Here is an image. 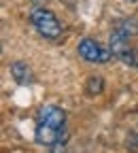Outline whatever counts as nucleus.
<instances>
[{
  "mask_svg": "<svg viewBox=\"0 0 138 153\" xmlns=\"http://www.w3.org/2000/svg\"><path fill=\"white\" fill-rule=\"evenodd\" d=\"M64 123H66L64 108L55 106V104L43 106L38 111V119H36V140H38V145H45V147L55 145L62 138Z\"/></svg>",
  "mask_w": 138,
  "mask_h": 153,
  "instance_id": "1",
  "label": "nucleus"
},
{
  "mask_svg": "<svg viewBox=\"0 0 138 153\" xmlns=\"http://www.w3.org/2000/svg\"><path fill=\"white\" fill-rule=\"evenodd\" d=\"M111 49L102 47L98 41L93 38H83L81 43H79V55L83 57L85 62H91V64H106L111 60Z\"/></svg>",
  "mask_w": 138,
  "mask_h": 153,
  "instance_id": "3",
  "label": "nucleus"
},
{
  "mask_svg": "<svg viewBox=\"0 0 138 153\" xmlns=\"http://www.w3.org/2000/svg\"><path fill=\"white\" fill-rule=\"evenodd\" d=\"M100 89H102V79L93 74L87 83V94H100Z\"/></svg>",
  "mask_w": 138,
  "mask_h": 153,
  "instance_id": "5",
  "label": "nucleus"
},
{
  "mask_svg": "<svg viewBox=\"0 0 138 153\" xmlns=\"http://www.w3.org/2000/svg\"><path fill=\"white\" fill-rule=\"evenodd\" d=\"M132 2H138V0H132Z\"/></svg>",
  "mask_w": 138,
  "mask_h": 153,
  "instance_id": "6",
  "label": "nucleus"
},
{
  "mask_svg": "<svg viewBox=\"0 0 138 153\" xmlns=\"http://www.w3.org/2000/svg\"><path fill=\"white\" fill-rule=\"evenodd\" d=\"M11 72H13V76H15L17 83H30L32 81V72H30V68L24 62H15L11 66Z\"/></svg>",
  "mask_w": 138,
  "mask_h": 153,
  "instance_id": "4",
  "label": "nucleus"
},
{
  "mask_svg": "<svg viewBox=\"0 0 138 153\" xmlns=\"http://www.w3.org/2000/svg\"><path fill=\"white\" fill-rule=\"evenodd\" d=\"M32 26L36 28V32L43 38H49V41H57L62 36V24L49 9H34L32 11Z\"/></svg>",
  "mask_w": 138,
  "mask_h": 153,
  "instance_id": "2",
  "label": "nucleus"
}]
</instances>
